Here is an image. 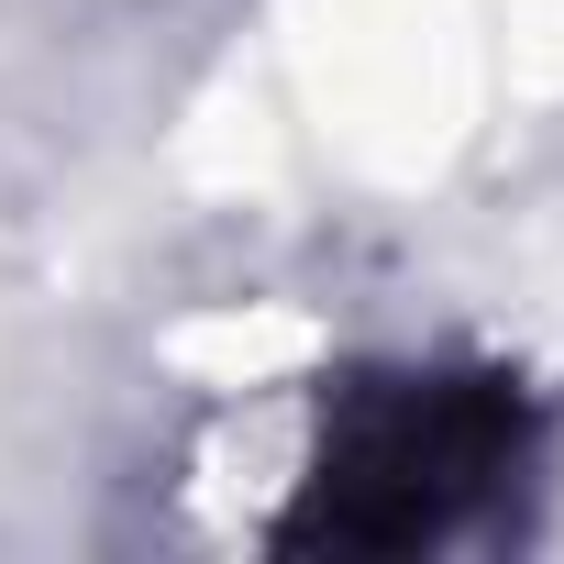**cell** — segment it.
Wrapping results in <instances>:
<instances>
[{"mask_svg": "<svg viewBox=\"0 0 564 564\" xmlns=\"http://www.w3.org/2000/svg\"><path fill=\"white\" fill-rule=\"evenodd\" d=\"M520 465V399L498 377H399L344 399L322 476H311V520L300 542H443L454 520H476Z\"/></svg>", "mask_w": 564, "mask_h": 564, "instance_id": "6da1fadb", "label": "cell"}]
</instances>
